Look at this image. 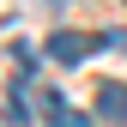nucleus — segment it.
<instances>
[{"label": "nucleus", "instance_id": "nucleus-1", "mask_svg": "<svg viewBox=\"0 0 127 127\" xmlns=\"http://www.w3.org/2000/svg\"><path fill=\"white\" fill-rule=\"evenodd\" d=\"M103 42L109 36H91V30H55V36H49V61H55V67H79V61L97 55Z\"/></svg>", "mask_w": 127, "mask_h": 127}, {"label": "nucleus", "instance_id": "nucleus-2", "mask_svg": "<svg viewBox=\"0 0 127 127\" xmlns=\"http://www.w3.org/2000/svg\"><path fill=\"white\" fill-rule=\"evenodd\" d=\"M91 109H97L103 121H127V85H103V91H97V103H91Z\"/></svg>", "mask_w": 127, "mask_h": 127}]
</instances>
